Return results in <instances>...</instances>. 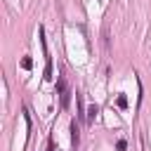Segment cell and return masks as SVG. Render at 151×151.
Segmentation results:
<instances>
[{
  "mask_svg": "<svg viewBox=\"0 0 151 151\" xmlns=\"http://www.w3.org/2000/svg\"><path fill=\"white\" fill-rule=\"evenodd\" d=\"M57 87H59V101H61V109H66L68 101H71V90H68V85H66L64 78L57 80Z\"/></svg>",
  "mask_w": 151,
  "mask_h": 151,
  "instance_id": "1",
  "label": "cell"
},
{
  "mask_svg": "<svg viewBox=\"0 0 151 151\" xmlns=\"http://www.w3.org/2000/svg\"><path fill=\"white\" fill-rule=\"evenodd\" d=\"M40 42H42V52H45V80L52 78V59L47 54V42H45V28H40Z\"/></svg>",
  "mask_w": 151,
  "mask_h": 151,
  "instance_id": "2",
  "label": "cell"
},
{
  "mask_svg": "<svg viewBox=\"0 0 151 151\" xmlns=\"http://www.w3.org/2000/svg\"><path fill=\"white\" fill-rule=\"evenodd\" d=\"M76 101H78V118L87 123V113H85V106H83V94H80V92H76Z\"/></svg>",
  "mask_w": 151,
  "mask_h": 151,
  "instance_id": "3",
  "label": "cell"
},
{
  "mask_svg": "<svg viewBox=\"0 0 151 151\" xmlns=\"http://www.w3.org/2000/svg\"><path fill=\"white\" fill-rule=\"evenodd\" d=\"M71 142H73V146H78V123L76 120L71 123Z\"/></svg>",
  "mask_w": 151,
  "mask_h": 151,
  "instance_id": "4",
  "label": "cell"
},
{
  "mask_svg": "<svg viewBox=\"0 0 151 151\" xmlns=\"http://www.w3.org/2000/svg\"><path fill=\"white\" fill-rule=\"evenodd\" d=\"M97 113H99V109H97V106H90V109H87V123H94Z\"/></svg>",
  "mask_w": 151,
  "mask_h": 151,
  "instance_id": "5",
  "label": "cell"
},
{
  "mask_svg": "<svg viewBox=\"0 0 151 151\" xmlns=\"http://www.w3.org/2000/svg\"><path fill=\"white\" fill-rule=\"evenodd\" d=\"M21 66H24V68H31V66H33V61H31V59H28V57H26V59H24V61H21Z\"/></svg>",
  "mask_w": 151,
  "mask_h": 151,
  "instance_id": "6",
  "label": "cell"
},
{
  "mask_svg": "<svg viewBox=\"0 0 151 151\" xmlns=\"http://www.w3.org/2000/svg\"><path fill=\"white\" fill-rule=\"evenodd\" d=\"M125 146H127V142L125 139H118V151H125Z\"/></svg>",
  "mask_w": 151,
  "mask_h": 151,
  "instance_id": "7",
  "label": "cell"
},
{
  "mask_svg": "<svg viewBox=\"0 0 151 151\" xmlns=\"http://www.w3.org/2000/svg\"><path fill=\"white\" fill-rule=\"evenodd\" d=\"M118 106H127V99L125 97H118Z\"/></svg>",
  "mask_w": 151,
  "mask_h": 151,
  "instance_id": "8",
  "label": "cell"
}]
</instances>
